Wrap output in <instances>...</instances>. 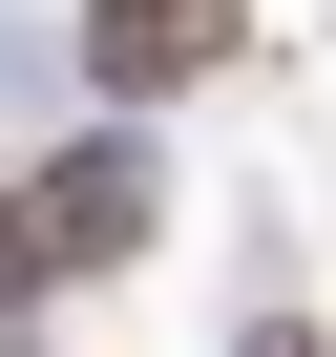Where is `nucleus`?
<instances>
[{"mask_svg":"<svg viewBox=\"0 0 336 357\" xmlns=\"http://www.w3.org/2000/svg\"><path fill=\"white\" fill-rule=\"evenodd\" d=\"M252 43V0H84V84H211Z\"/></svg>","mask_w":336,"mask_h":357,"instance_id":"nucleus-1","label":"nucleus"},{"mask_svg":"<svg viewBox=\"0 0 336 357\" xmlns=\"http://www.w3.org/2000/svg\"><path fill=\"white\" fill-rule=\"evenodd\" d=\"M22 211H43V273H105V252H147V147H63Z\"/></svg>","mask_w":336,"mask_h":357,"instance_id":"nucleus-2","label":"nucleus"},{"mask_svg":"<svg viewBox=\"0 0 336 357\" xmlns=\"http://www.w3.org/2000/svg\"><path fill=\"white\" fill-rule=\"evenodd\" d=\"M22 294H43V211L0 190V315H22Z\"/></svg>","mask_w":336,"mask_h":357,"instance_id":"nucleus-3","label":"nucleus"}]
</instances>
